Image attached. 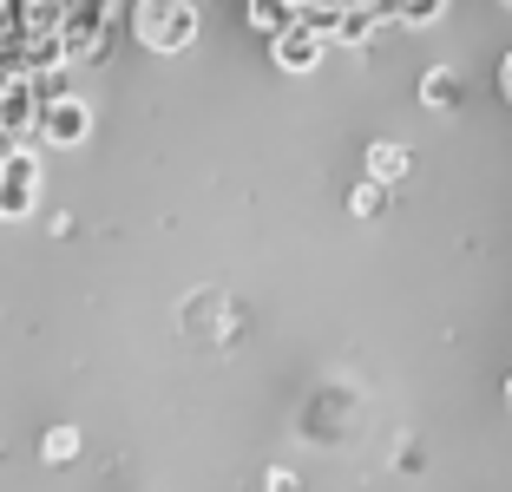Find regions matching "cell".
I'll list each match as a JSON object with an SVG mask.
<instances>
[{
    "instance_id": "1",
    "label": "cell",
    "mask_w": 512,
    "mask_h": 492,
    "mask_svg": "<svg viewBox=\"0 0 512 492\" xmlns=\"http://www.w3.org/2000/svg\"><path fill=\"white\" fill-rule=\"evenodd\" d=\"M112 20H119V7H106V0L60 7V60H66V73H73V66H86V60H106Z\"/></svg>"
},
{
    "instance_id": "2",
    "label": "cell",
    "mask_w": 512,
    "mask_h": 492,
    "mask_svg": "<svg viewBox=\"0 0 512 492\" xmlns=\"http://www.w3.org/2000/svg\"><path fill=\"white\" fill-rule=\"evenodd\" d=\"M132 33L151 53H184L197 40V7H184V0H145V7H132Z\"/></svg>"
},
{
    "instance_id": "3",
    "label": "cell",
    "mask_w": 512,
    "mask_h": 492,
    "mask_svg": "<svg viewBox=\"0 0 512 492\" xmlns=\"http://www.w3.org/2000/svg\"><path fill=\"white\" fill-rule=\"evenodd\" d=\"M33 204H40V151L14 145L0 158V217L20 224V217H33Z\"/></svg>"
},
{
    "instance_id": "4",
    "label": "cell",
    "mask_w": 512,
    "mask_h": 492,
    "mask_svg": "<svg viewBox=\"0 0 512 492\" xmlns=\"http://www.w3.org/2000/svg\"><path fill=\"white\" fill-rule=\"evenodd\" d=\"M86 132H92V105L79 99H53V105H40V125H33V145H53V151H73V145H86Z\"/></svg>"
},
{
    "instance_id": "5",
    "label": "cell",
    "mask_w": 512,
    "mask_h": 492,
    "mask_svg": "<svg viewBox=\"0 0 512 492\" xmlns=\"http://www.w3.org/2000/svg\"><path fill=\"white\" fill-rule=\"evenodd\" d=\"M33 125H40V99H33V79H7V86H0V138H7V145H27Z\"/></svg>"
},
{
    "instance_id": "6",
    "label": "cell",
    "mask_w": 512,
    "mask_h": 492,
    "mask_svg": "<svg viewBox=\"0 0 512 492\" xmlns=\"http://www.w3.org/2000/svg\"><path fill=\"white\" fill-rule=\"evenodd\" d=\"M322 46H329V40H316V33L296 20L289 33H276V66H283V73H316V66H322Z\"/></svg>"
},
{
    "instance_id": "7",
    "label": "cell",
    "mask_w": 512,
    "mask_h": 492,
    "mask_svg": "<svg viewBox=\"0 0 512 492\" xmlns=\"http://www.w3.org/2000/svg\"><path fill=\"white\" fill-rule=\"evenodd\" d=\"M381 27H388V7H335L329 40H342V46H368Z\"/></svg>"
},
{
    "instance_id": "8",
    "label": "cell",
    "mask_w": 512,
    "mask_h": 492,
    "mask_svg": "<svg viewBox=\"0 0 512 492\" xmlns=\"http://www.w3.org/2000/svg\"><path fill=\"white\" fill-rule=\"evenodd\" d=\"M407 145H388V138H381V145H368V184H381V191H394V178H407Z\"/></svg>"
},
{
    "instance_id": "9",
    "label": "cell",
    "mask_w": 512,
    "mask_h": 492,
    "mask_svg": "<svg viewBox=\"0 0 512 492\" xmlns=\"http://www.w3.org/2000/svg\"><path fill=\"white\" fill-rule=\"evenodd\" d=\"M421 99L434 105V112H440V105H460V79H453L447 66H434V73L421 79Z\"/></svg>"
},
{
    "instance_id": "10",
    "label": "cell",
    "mask_w": 512,
    "mask_h": 492,
    "mask_svg": "<svg viewBox=\"0 0 512 492\" xmlns=\"http://www.w3.org/2000/svg\"><path fill=\"white\" fill-rule=\"evenodd\" d=\"M250 20H256V27H263V33L276 40V33H289V27H296V7H283V0H256V7H250Z\"/></svg>"
},
{
    "instance_id": "11",
    "label": "cell",
    "mask_w": 512,
    "mask_h": 492,
    "mask_svg": "<svg viewBox=\"0 0 512 492\" xmlns=\"http://www.w3.org/2000/svg\"><path fill=\"white\" fill-rule=\"evenodd\" d=\"M440 14H447L440 0H401V7H388V20H401V27H434Z\"/></svg>"
},
{
    "instance_id": "12",
    "label": "cell",
    "mask_w": 512,
    "mask_h": 492,
    "mask_svg": "<svg viewBox=\"0 0 512 492\" xmlns=\"http://www.w3.org/2000/svg\"><path fill=\"white\" fill-rule=\"evenodd\" d=\"M46 460H53V466H66V460H73V453H79V427H53V433H46Z\"/></svg>"
},
{
    "instance_id": "13",
    "label": "cell",
    "mask_w": 512,
    "mask_h": 492,
    "mask_svg": "<svg viewBox=\"0 0 512 492\" xmlns=\"http://www.w3.org/2000/svg\"><path fill=\"white\" fill-rule=\"evenodd\" d=\"M381 204H388V191H381V184H362V191L348 197V210H355V217H381Z\"/></svg>"
},
{
    "instance_id": "14",
    "label": "cell",
    "mask_w": 512,
    "mask_h": 492,
    "mask_svg": "<svg viewBox=\"0 0 512 492\" xmlns=\"http://www.w3.org/2000/svg\"><path fill=\"white\" fill-rule=\"evenodd\" d=\"M263 486H270V492H302V479H296V473H289V466H276V473H270V479H263Z\"/></svg>"
},
{
    "instance_id": "15",
    "label": "cell",
    "mask_w": 512,
    "mask_h": 492,
    "mask_svg": "<svg viewBox=\"0 0 512 492\" xmlns=\"http://www.w3.org/2000/svg\"><path fill=\"white\" fill-rule=\"evenodd\" d=\"M499 86H506V99H512V53H506V66H499Z\"/></svg>"
},
{
    "instance_id": "16",
    "label": "cell",
    "mask_w": 512,
    "mask_h": 492,
    "mask_svg": "<svg viewBox=\"0 0 512 492\" xmlns=\"http://www.w3.org/2000/svg\"><path fill=\"white\" fill-rule=\"evenodd\" d=\"M7 151H14V145H7V138H0V158H7Z\"/></svg>"
},
{
    "instance_id": "17",
    "label": "cell",
    "mask_w": 512,
    "mask_h": 492,
    "mask_svg": "<svg viewBox=\"0 0 512 492\" xmlns=\"http://www.w3.org/2000/svg\"><path fill=\"white\" fill-rule=\"evenodd\" d=\"M506 401H512V381H506Z\"/></svg>"
}]
</instances>
